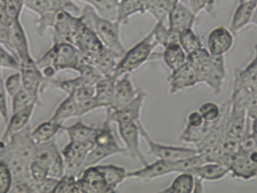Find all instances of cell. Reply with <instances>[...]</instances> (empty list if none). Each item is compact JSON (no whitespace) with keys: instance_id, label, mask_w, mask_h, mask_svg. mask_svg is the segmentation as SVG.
Instances as JSON below:
<instances>
[{"instance_id":"1","label":"cell","mask_w":257,"mask_h":193,"mask_svg":"<svg viewBox=\"0 0 257 193\" xmlns=\"http://www.w3.org/2000/svg\"><path fill=\"white\" fill-rule=\"evenodd\" d=\"M187 62L196 70L200 83L207 84L215 93L221 92L226 75L224 56H215L209 54L207 48L201 47L188 54Z\"/></svg>"},{"instance_id":"2","label":"cell","mask_w":257,"mask_h":193,"mask_svg":"<svg viewBox=\"0 0 257 193\" xmlns=\"http://www.w3.org/2000/svg\"><path fill=\"white\" fill-rule=\"evenodd\" d=\"M80 15L83 16L85 23L88 24L91 28H93V31L96 32L104 46L123 56V54L127 50L124 48L123 43H121V36H120L121 24L117 20L101 18L100 15H97L96 11L92 7H89L88 4L81 10Z\"/></svg>"},{"instance_id":"3","label":"cell","mask_w":257,"mask_h":193,"mask_svg":"<svg viewBox=\"0 0 257 193\" xmlns=\"http://www.w3.org/2000/svg\"><path fill=\"white\" fill-rule=\"evenodd\" d=\"M158 42L155 40L154 32L151 31L148 35L135 44L134 47H131L130 50H127L123 54V56L120 58L117 67L115 71V77L123 76V75L132 74L134 71L144 66L148 60L152 59L155 48L158 47Z\"/></svg>"},{"instance_id":"4","label":"cell","mask_w":257,"mask_h":193,"mask_svg":"<svg viewBox=\"0 0 257 193\" xmlns=\"http://www.w3.org/2000/svg\"><path fill=\"white\" fill-rule=\"evenodd\" d=\"M39 68L54 67L55 70L77 71L80 66V51L72 43H54L46 54L36 60Z\"/></svg>"},{"instance_id":"5","label":"cell","mask_w":257,"mask_h":193,"mask_svg":"<svg viewBox=\"0 0 257 193\" xmlns=\"http://www.w3.org/2000/svg\"><path fill=\"white\" fill-rule=\"evenodd\" d=\"M32 160L38 161L43 166H46L48 169V173H50V177L60 178L65 173L62 151L58 148V144H56L55 139L47 141V143L38 144Z\"/></svg>"},{"instance_id":"6","label":"cell","mask_w":257,"mask_h":193,"mask_svg":"<svg viewBox=\"0 0 257 193\" xmlns=\"http://www.w3.org/2000/svg\"><path fill=\"white\" fill-rule=\"evenodd\" d=\"M140 133H142V139L148 145V152L154 154L155 157L161 158V160H168V161H176L180 158L188 157L192 154L197 153V148H189V147H181V145H167V144H160L155 141L147 132L146 127L143 121L140 123Z\"/></svg>"},{"instance_id":"7","label":"cell","mask_w":257,"mask_h":193,"mask_svg":"<svg viewBox=\"0 0 257 193\" xmlns=\"http://www.w3.org/2000/svg\"><path fill=\"white\" fill-rule=\"evenodd\" d=\"M20 74L23 79V87L27 91L34 101L38 105L42 104L40 96H42L43 91L47 88V79L43 75L42 70L39 68L36 60L34 58L27 60V62L20 63Z\"/></svg>"},{"instance_id":"8","label":"cell","mask_w":257,"mask_h":193,"mask_svg":"<svg viewBox=\"0 0 257 193\" xmlns=\"http://www.w3.org/2000/svg\"><path fill=\"white\" fill-rule=\"evenodd\" d=\"M76 48L80 51V54L85 55L92 58L93 60L101 54V51L104 50V44L101 43L97 34L93 31V28H91L88 24L85 23V20L83 19V16L80 15V24L77 28L76 36H75V43H73Z\"/></svg>"},{"instance_id":"9","label":"cell","mask_w":257,"mask_h":193,"mask_svg":"<svg viewBox=\"0 0 257 193\" xmlns=\"http://www.w3.org/2000/svg\"><path fill=\"white\" fill-rule=\"evenodd\" d=\"M80 24V15L76 16L69 11H59L52 30V43H75L77 28Z\"/></svg>"},{"instance_id":"10","label":"cell","mask_w":257,"mask_h":193,"mask_svg":"<svg viewBox=\"0 0 257 193\" xmlns=\"http://www.w3.org/2000/svg\"><path fill=\"white\" fill-rule=\"evenodd\" d=\"M147 93L144 89L140 88L138 96L134 100L127 103L123 107L117 109L105 112V119H108L111 123L123 124V123H139L142 121V111L146 103Z\"/></svg>"},{"instance_id":"11","label":"cell","mask_w":257,"mask_h":193,"mask_svg":"<svg viewBox=\"0 0 257 193\" xmlns=\"http://www.w3.org/2000/svg\"><path fill=\"white\" fill-rule=\"evenodd\" d=\"M140 123H123L117 124V133L124 144V148L127 151V154L131 157L138 158L143 165L148 164L146 156L143 154L140 149V140H142V133H140Z\"/></svg>"},{"instance_id":"12","label":"cell","mask_w":257,"mask_h":193,"mask_svg":"<svg viewBox=\"0 0 257 193\" xmlns=\"http://www.w3.org/2000/svg\"><path fill=\"white\" fill-rule=\"evenodd\" d=\"M91 148H92V145L75 143V141L69 140V143L63 149H60L63 160H64L65 173H72L79 176L81 170L85 168V160H87V156H88Z\"/></svg>"},{"instance_id":"13","label":"cell","mask_w":257,"mask_h":193,"mask_svg":"<svg viewBox=\"0 0 257 193\" xmlns=\"http://www.w3.org/2000/svg\"><path fill=\"white\" fill-rule=\"evenodd\" d=\"M105 193L111 192L109 186L101 170L97 168V165L85 166L81 170V173L77 176V184L75 188V193Z\"/></svg>"},{"instance_id":"14","label":"cell","mask_w":257,"mask_h":193,"mask_svg":"<svg viewBox=\"0 0 257 193\" xmlns=\"http://www.w3.org/2000/svg\"><path fill=\"white\" fill-rule=\"evenodd\" d=\"M8 50L15 55L19 63L27 62V60L32 59L27 34H26V30H24L20 19L14 20L11 24V28H10V47H8Z\"/></svg>"},{"instance_id":"15","label":"cell","mask_w":257,"mask_h":193,"mask_svg":"<svg viewBox=\"0 0 257 193\" xmlns=\"http://www.w3.org/2000/svg\"><path fill=\"white\" fill-rule=\"evenodd\" d=\"M168 84L169 93L175 95V93L181 92V91H185V89L192 88V87L200 84V79L195 68L187 62L180 68L171 71V75L168 76Z\"/></svg>"},{"instance_id":"16","label":"cell","mask_w":257,"mask_h":193,"mask_svg":"<svg viewBox=\"0 0 257 193\" xmlns=\"http://www.w3.org/2000/svg\"><path fill=\"white\" fill-rule=\"evenodd\" d=\"M24 7L35 12L38 16L50 12H59L62 10L69 11L76 16L81 14V10L72 0H24Z\"/></svg>"},{"instance_id":"17","label":"cell","mask_w":257,"mask_h":193,"mask_svg":"<svg viewBox=\"0 0 257 193\" xmlns=\"http://www.w3.org/2000/svg\"><path fill=\"white\" fill-rule=\"evenodd\" d=\"M234 44V34L224 26L213 28L207 38V50L215 56H224L232 50Z\"/></svg>"},{"instance_id":"18","label":"cell","mask_w":257,"mask_h":193,"mask_svg":"<svg viewBox=\"0 0 257 193\" xmlns=\"http://www.w3.org/2000/svg\"><path fill=\"white\" fill-rule=\"evenodd\" d=\"M173 173V161L168 160H156L154 162H148L143 168L135 170H128L127 178H139L144 182H148L155 178L164 177L167 174Z\"/></svg>"},{"instance_id":"19","label":"cell","mask_w":257,"mask_h":193,"mask_svg":"<svg viewBox=\"0 0 257 193\" xmlns=\"http://www.w3.org/2000/svg\"><path fill=\"white\" fill-rule=\"evenodd\" d=\"M196 19H197V15L189 8V6L184 4L183 0H180L172 8V11L168 14L167 26L173 31L180 32L187 28L195 27Z\"/></svg>"},{"instance_id":"20","label":"cell","mask_w":257,"mask_h":193,"mask_svg":"<svg viewBox=\"0 0 257 193\" xmlns=\"http://www.w3.org/2000/svg\"><path fill=\"white\" fill-rule=\"evenodd\" d=\"M36 105H38L36 103H31V104L26 105L24 108L11 113V116L8 117V121L6 123L3 135H2V139L4 141H7L14 133L22 131L27 125H30V120H31L32 115H34Z\"/></svg>"},{"instance_id":"21","label":"cell","mask_w":257,"mask_h":193,"mask_svg":"<svg viewBox=\"0 0 257 193\" xmlns=\"http://www.w3.org/2000/svg\"><path fill=\"white\" fill-rule=\"evenodd\" d=\"M140 88H136L134 85V81L131 79V74L123 75L116 79L115 83V93H113V104H112L111 111L123 107L127 103L132 101L138 96ZM109 112V111H108Z\"/></svg>"},{"instance_id":"22","label":"cell","mask_w":257,"mask_h":193,"mask_svg":"<svg viewBox=\"0 0 257 193\" xmlns=\"http://www.w3.org/2000/svg\"><path fill=\"white\" fill-rule=\"evenodd\" d=\"M229 174L233 177L241 178V180H252L257 177V164L248 157L245 152L238 149V152L234 154L233 160L229 165Z\"/></svg>"},{"instance_id":"23","label":"cell","mask_w":257,"mask_h":193,"mask_svg":"<svg viewBox=\"0 0 257 193\" xmlns=\"http://www.w3.org/2000/svg\"><path fill=\"white\" fill-rule=\"evenodd\" d=\"M63 131L67 132L69 140L75 143L87 144V145H93V140L96 136L97 127L85 124L81 119H79L76 123L63 127Z\"/></svg>"},{"instance_id":"24","label":"cell","mask_w":257,"mask_h":193,"mask_svg":"<svg viewBox=\"0 0 257 193\" xmlns=\"http://www.w3.org/2000/svg\"><path fill=\"white\" fill-rule=\"evenodd\" d=\"M116 77H103L95 84V99L99 108L105 109V112L111 111L113 104V93H115Z\"/></svg>"},{"instance_id":"25","label":"cell","mask_w":257,"mask_h":193,"mask_svg":"<svg viewBox=\"0 0 257 193\" xmlns=\"http://www.w3.org/2000/svg\"><path fill=\"white\" fill-rule=\"evenodd\" d=\"M257 2L252 0V2H244V3H238L236 7L230 20V31L233 34H237L238 31H241L242 28H245L246 26H249L250 20L253 18L254 10H256Z\"/></svg>"},{"instance_id":"26","label":"cell","mask_w":257,"mask_h":193,"mask_svg":"<svg viewBox=\"0 0 257 193\" xmlns=\"http://www.w3.org/2000/svg\"><path fill=\"white\" fill-rule=\"evenodd\" d=\"M93 145L112 148V149H116L120 154L127 153L125 148L119 145L117 137H116L113 128H112V123L108 119L104 120L103 124L100 127H97L96 136H95V140H93Z\"/></svg>"},{"instance_id":"27","label":"cell","mask_w":257,"mask_h":193,"mask_svg":"<svg viewBox=\"0 0 257 193\" xmlns=\"http://www.w3.org/2000/svg\"><path fill=\"white\" fill-rule=\"evenodd\" d=\"M191 173L200 177L203 181H219L229 174V169L220 162L205 161L201 165L193 168Z\"/></svg>"},{"instance_id":"28","label":"cell","mask_w":257,"mask_h":193,"mask_svg":"<svg viewBox=\"0 0 257 193\" xmlns=\"http://www.w3.org/2000/svg\"><path fill=\"white\" fill-rule=\"evenodd\" d=\"M161 59H163L167 68H169L171 71H175L187 63L188 54L183 50V47L177 42L171 43V44L164 47V51L161 54Z\"/></svg>"},{"instance_id":"29","label":"cell","mask_w":257,"mask_h":193,"mask_svg":"<svg viewBox=\"0 0 257 193\" xmlns=\"http://www.w3.org/2000/svg\"><path fill=\"white\" fill-rule=\"evenodd\" d=\"M63 127H64V124L55 121L52 119L43 121V123L38 124L31 131L32 139L35 140L36 144H43L47 143V141H51V140L55 139V136L58 135L59 132L62 131Z\"/></svg>"},{"instance_id":"30","label":"cell","mask_w":257,"mask_h":193,"mask_svg":"<svg viewBox=\"0 0 257 193\" xmlns=\"http://www.w3.org/2000/svg\"><path fill=\"white\" fill-rule=\"evenodd\" d=\"M120 58H121V55L115 52L113 50H109L107 47H104L101 54L95 59V66L105 77H115L116 67H117Z\"/></svg>"},{"instance_id":"31","label":"cell","mask_w":257,"mask_h":193,"mask_svg":"<svg viewBox=\"0 0 257 193\" xmlns=\"http://www.w3.org/2000/svg\"><path fill=\"white\" fill-rule=\"evenodd\" d=\"M147 2L144 0H119L117 6V18L120 24H125L132 16L138 14H146Z\"/></svg>"},{"instance_id":"32","label":"cell","mask_w":257,"mask_h":193,"mask_svg":"<svg viewBox=\"0 0 257 193\" xmlns=\"http://www.w3.org/2000/svg\"><path fill=\"white\" fill-rule=\"evenodd\" d=\"M96 165L104 174L111 192H116L120 184L127 178L128 170L124 166L115 165V164H96Z\"/></svg>"},{"instance_id":"33","label":"cell","mask_w":257,"mask_h":193,"mask_svg":"<svg viewBox=\"0 0 257 193\" xmlns=\"http://www.w3.org/2000/svg\"><path fill=\"white\" fill-rule=\"evenodd\" d=\"M72 117L79 119V107H77V101L72 96L67 95L64 100L58 105V108L54 112V115L51 116V119L64 124L65 120L72 119Z\"/></svg>"},{"instance_id":"34","label":"cell","mask_w":257,"mask_h":193,"mask_svg":"<svg viewBox=\"0 0 257 193\" xmlns=\"http://www.w3.org/2000/svg\"><path fill=\"white\" fill-rule=\"evenodd\" d=\"M195 186V174L191 172H180L171 185L161 190L164 193H192Z\"/></svg>"},{"instance_id":"35","label":"cell","mask_w":257,"mask_h":193,"mask_svg":"<svg viewBox=\"0 0 257 193\" xmlns=\"http://www.w3.org/2000/svg\"><path fill=\"white\" fill-rule=\"evenodd\" d=\"M177 2L180 0H148L147 12L154 16L156 22H165Z\"/></svg>"},{"instance_id":"36","label":"cell","mask_w":257,"mask_h":193,"mask_svg":"<svg viewBox=\"0 0 257 193\" xmlns=\"http://www.w3.org/2000/svg\"><path fill=\"white\" fill-rule=\"evenodd\" d=\"M92 7L97 15L109 20H116L117 18V6L119 0H81Z\"/></svg>"},{"instance_id":"37","label":"cell","mask_w":257,"mask_h":193,"mask_svg":"<svg viewBox=\"0 0 257 193\" xmlns=\"http://www.w3.org/2000/svg\"><path fill=\"white\" fill-rule=\"evenodd\" d=\"M152 32H154L155 40L163 47L168 46L171 43H176L179 40V32L171 30L165 24V22H156L155 27L152 28Z\"/></svg>"},{"instance_id":"38","label":"cell","mask_w":257,"mask_h":193,"mask_svg":"<svg viewBox=\"0 0 257 193\" xmlns=\"http://www.w3.org/2000/svg\"><path fill=\"white\" fill-rule=\"evenodd\" d=\"M177 43L183 47V50L187 54H191L193 51L204 47L201 38L196 34L193 28H187V30H183V31L179 32V40H177Z\"/></svg>"},{"instance_id":"39","label":"cell","mask_w":257,"mask_h":193,"mask_svg":"<svg viewBox=\"0 0 257 193\" xmlns=\"http://www.w3.org/2000/svg\"><path fill=\"white\" fill-rule=\"evenodd\" d=\"M203 162H205V158L200 152L196 154L188 156V157L180 158L173 161V173H180V172H191L193 168L201 165Z\"/></svg>"},{"instance_id":"40","label":"cell","mask_w":257,"mask_h":193,"mask_svg":"<svg viewBox=\"0 0 257 193\" xmlns=\"http://www.w3.org/2000/svg\"><path fill=\"white\" fill-rule=\"evenodd\" d=\"M199 112L201 113L205 121H208V123H216L221 117L223 108L219 104H216V103L207 101V103L200 105Z\"/></svg>"},{"instance_id":"41","label":"cell","mask_w":257,"mask_h":193,"mask_svg":"<svg viewBox=\"0 0 257 193\" xmlns=\"http://www.w3.org/2000/svg\"><path fill=\"white\" fill-rule=\"evenodd\" d=\"M77 184V176L72 173H64L59 178L54 188L55 193H75Z\"/></svg>"},{"instance_id":"42","label":"cell","mask_w":257,"mask_h":193,"mask_svg":"<svg viewBox=\"0 0 257 193\" xmlns=\"http://www.w3.org/2000/svg\"><path fill=\"white\" fill-rule=\"evenodd\" d=\"M0 67L2 68H10V70L14 71H19L20 68L19 60L3 44H0Z\"/></svg>"},{"instance_id":"43","label":"cell","mask_w":257,"mask_h":193,"mask_svg":"<svg viewBox=\"0 0 257 193\" xmlns=\"http://www.w3.org/2000/svg\"><path fill=\"white\" fill-rule=\"evenodd\" d=\"M12 181H14V177H12L10 166L7 162L0 158V193L11 192Z\"/></svg>"},{"instance_id":"44","label":"cell","mask_w":257,"mask_h":193,"mask_svg":"<svg viewBox=\"0 0 257 193\" xmlns=\"http://www.w3.org/2000/svg\"><path fill=\"white\" fill-rule=\"evenodd\" d=\"M4 88H6V92H7L8 96L11 97L23 88V79H22L20 71H16L15 74L10 75V76L4 80Z\"/></svg>"},{"instance_id":"45","label":"cell","mask_w":257,"mask_h":193,"mask_svg":"<svg viewBox=\"0 0 257 193\" xmlns=\"http://www.w3.org/2000/svg\"><path fill=\"white\" fill-rule=\"evenodd\" d=\"M12 99V104H11V113L16 112V111H19V109L24 108L26 105L31 104V103H35L34 99L31 97V95L24 89V87L20 89L19 92L14 95L11 97Z\"/></svg>"},{"instance_id":"46","label":"cell","mask_w":257,"mask_h":193,"mask_svg":"<svg viewBox=\"0 0 257 193\" xmlns=\"http://www.w3.org/2000/svg\"><path fill=\"white\" fill-rule=\"evenodd\" d=\"M188 6L196 15H199L203 11L213 15L215 11V0H188Z\"/></svg>"},{"instance_id":"47","label":"cell","mask_w":257,"mask_h":193,"mask_svg":"<svg viewBox=\"0 0 257 193\" xmlns=\"http://www.w3.org/2000/svg\"><path fill=\"white\" fill-rule=\"evenodd\" d=\"M8 104H7V92L4 88V80L2 77V67H0V125L8 121Z\"/></svg>"},{"instance_id":"48","label":"cell","mask_w":257,"mask_h":193,"mask_svg":"<svg viewBox=\"0 0 257 193\" xmlns=\"http://www.w3.org/2000/svg\"><path fill=\"white\" fill-rule=\"evenodd\" d=\"M30 176H31L32 182H39L46 180L47 177H50V173H48V169L46 166H43L38 161L32 160L30 162Z\"/></svg>"},{"instance_id":"49","label":"cell","mask_w":257,"mask_h":193,"mask_svg":"<svg viewBox=\"0 0 257 193\" xmlns=\"http://www.w3.org/2000/svg\"><path fill=\"white\" fill-rule=\"evenodd\" d=\"M7 14L10 16V19L14 20L20 19V14L24 7V0H3Z\"/></svg>"},{"instance_id":"50","label":"cell","mask_w":257,"mask_h":193,"mask_svg":"<svg viewBox=\"0 0 257 193\" xmlns=\"http://www.w3.org/2000/svg\"><path fill=\"white\" fill-rule=\"evenodd\" d=\"M205 123V120L204 117L201 116V113L199 111H193L188 115L187 117V124H185V127H191V128H196V127H200V125H203Z\"/></svg>"},{"instance_id":"51","label":"cell","mask_w":257,"mask_h":193,"mask_svg":"<svg viewBox=\"0 0 257 193\" xmlns=\"http://www.w3.org/2000/svg\"><path fill=\"white\" fill-rule=\"evenodd\" d=\"M193 192H205L204 189L203 180L197 176H195V186H193Z\"/></svg>"},{"instance_id":"52","label":"cell","mask_w":257,"mask_h":193,"mask_svg":"<svg viewBox=\"0 0 257 193\" xmlns=\"http://www.w3.org/2000/svg\"><path fill=\"white\" fill-rule=\"evenodd\" d=\"M252 121H250V128H249V132L252 133V136L254 137V140H256L257 143V117H254V119H250Z\"/></svg>"},{"instance_id":"53","label":"cell","mask_w":257,"mask_h":193,"mask_svg":"<svg viewBox=\"0 0 257 193\" xmlns=\"http://www.w3.org/2000/svg\"><path fill=\"white\" fill-rule=\"evenodd\" d=\"M250 24H252V26H256L257 27V6H256V10H254L253 18H252V20H250Z\"/></svg>"},{"instance_id":"54","label":"cell","mask_w":257,"mask_h":193,"mask_svg":"<svg viewBox=\"0 0 257 193\" xmlns=\"http://www.w3.org/2000/svg\"><path fill=\"white\" fill-rule=\"evenodd\" d=\"M144 2H148V0H144Z\"/></svg>"}]
</instances>
